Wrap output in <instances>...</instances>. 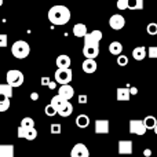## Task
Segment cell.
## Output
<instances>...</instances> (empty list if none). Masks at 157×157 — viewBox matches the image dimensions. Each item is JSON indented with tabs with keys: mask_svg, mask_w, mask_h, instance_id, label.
<instances>
[{
	"mask_svg": "<svg viewBox=\"0 0 157 157\" xmlns=\"http://www.w3.org/2000/svg\"><path fill=\"white\" fill-rule=\"evenodd\" d=\"M48 21L52 25H57V26L66 25L71 21V10L62 4L52 6L48 10Z\"/></svg>",
	"mask_w": 157,
	"mask_h": 157,
	"instance_id": "obj_1",
	"label": "cell"
},
{
	"mask_svg": "<svg viewBox=\"0 0 157 157\" xmlns=\"http://www.w3.org/2000/svg\"><path fill=\"white\" fill-rule=\"evenodd\" d=\"M30 47L25 40H17L15 43L11 46V54L17 58V59H24L29 55Z\"/></svg>",
	"mask_w": 157,
	"mask_h": 157,
	"instance_id": "obj_2",
	"label": "cell"
},
{
	"mask_svg": "<svg viewBox=\"0 0 157 157\" xmlns=\"http://www.w3.org/2000/svg\"><path fill=\"white\" fill-rule=\"evenodd\" d=\"M24 80H25V76L21 71H17V69H11V71L7 72L6 75V81L7 84H10L11 87H21L24 84Z\"/></svg>",
	"mask_w": 157,
	"mask_h": 157,
	"instance_id": "obj_3",
	"label": "cell"
},
{
	"mask_svg": "<svg viewBox=\"0 0 157 157\" xmlns=\"http://www.w3.org/2000/svg\"><path fill=\"white\" fill-rule=\"evenodd\" d=\"M55 81H57V84H71L72 78H73V73H72L71 68L68 69H57L55 71Z\"/></svg>",
	"mask_w": 157,
	"mask_h": 157,
	"instance_id": "obj_4",
	"label": "cell"
},
{
	"mask_svg": "<svg viewBox=\"0 0 157 157\" xmlns=\"http://www.w3.org/2000/svg\"><path fill=\"white\" fill-rule=\"evenodd\" d=\"M146 127H145L144 124V120L141 119H132L130 120V132L134 134V135H145V132H146Z\"/></svg>",
	"mask_w": 157,
	"mask_h": 157,
	"instance_id": "obj_5",
	"label": "cell"
},
{
	"mask_svg": "<svg viewBox=\"0 0 157 157\" xmlns=\"http://www.w3.org/2000/svg\"><path fill=\"white\" fill-rule=\"evenodd\" d=\"M117 150H119V155H123V156L132 155V152H134V144H132V141H130V139H121V141H119Z\"/></svg>",
	"mask_w": 157,
	"mask_h": 157,
	"instance_id": "obj_6",
	"label": "cell"
},
{
	"mask_svg": "<svg viewBox=\"0 0 157 157\" xmlns=\"http://www.w3.org/2000/svg\"><path fill=\"white\" fill-rule=\"evenodd\" d=\"M125 25V19L121 14H113L109 18V26L113 30H121Z\"/></svg>",
	"mask_w": 157,
	"mask_h": 157,
	"instance_id": "obj_7",
	"label": "cell"
},
{
	"mask_svg": "<svg viewBox=\"0 0 157 157\" xmlns=\"http://www.w3.org/2000/svg\"><path fill=\"white\" fill-rule=\"evenodd\" d=\"M83 55L88 59H95L99 55V44H84Z\"/></svg>",
	"mask_w": 157,
	"mask_h": 157,
	"instance_id": "obj_8",
	"label": "cell"
},
{
	"mask_svg": "<svg viewBox=\"0 0 157 157\" xmlns=\"http://www.w3.org/2000/svg\"><path fill=\"white\" fill-rule=\"evenodd\" d=\"M84 44H99V41L102 40V32L101 30H92L88 32L84 36Z\"/></svg>",
	"mask_w": 157,
	"mask_h": 157,
	"instance_id": "obj_9",
	"label": "cell"
},
{
	"mask_svg": "<svg viewBox=\"0 0 157 157\" xmlns=\"http://www.w3.org/2000/svg\"><path fill=\"white\" fill-rule=\"evenodd\" d=\"M58 95L62 97L65 101H71L75 97V88L71 84H62L59 87V90H58Z\"/></svg>",
	"mask_w": 157,
	"mask_h": 157,
	"instance_id": "obj_10",
	"label": "cell"
},
{
	"mask_svg": "<svg viewBox=\"0 0 157 157\" xmlns=\"http://www.w3.org/2000/svg\"><path fill=\"white\" fill-rule=\"evenodd\" d=\"M71 157H90V152L84 144H76L71 150Z\"/></svg>",
	"mask_w": 157,
	"mask_h": 157,
	"instance_id": "obj_11",
	"label": "cell"
},
{
	"mask_svg": "<svg viewBox=\"0 0 157 157\" xmlns=\"http://www.w3.org/2000/svg\"><path fill=\"white\" fill-rule=\"evenodd\" d=\"M95 127V132L97 134H109V130H110V123L106 119H99L95 120L94 123Z\"/></svg>",
	"mask_w": 157,
	"mask_h": 157,
	"instance_id": "obj_12",
	"label": "cell"
},
{
	"mask_svg": "<svg viewBox=\"0 0 157 157\" xmlns=\"http://www.w3.org/2000/svg\"><path fill=\"white\" fill-rule=\"evenodd\" d=\"M81 68H83V71L86 72V73L91 75V73H95V72H97L98 63L95 59H88V58H86L84 62L81 63Z\"/></svg>",
	"mask_w": 157,
	"mask_h": 157,
	"instance_id": "obj_13",
	"label": "cell"
},
{
	"mask_svg": "<svg viewBox=\"0 0 157 157\" xmlns=\"http://www.w3.org/2000/svg\"><path fill=\"white\" fill-rule=\"evenodd\" d=\"M55 63H57V68L58 69H68L71 68V57L66 54H62V55H58L57 57V61H55Z\"/></svg>",
	"mask_w": 157,
	"mask_h": 157,
	"instance_id": "obj_14",
	"label": "cell"
},
{
	"mask_svg": "<svg viewBox=\"0 0 157 157\" xmlns=\"http://www.w3.org/2000/svg\"><path fill=\"white\" fill-rule=\"evenodd\" d=\"M14 156H15L14 145H8V144L0 145V157H14Z\"/></svg>",
	"mask_w": 157,
	"mask_h": 157,
	"instance_id": "obj_15",
	"label": "cell"
},
{
	"mask_svg": "<svg viewBox=\"0 0 157 157\" xmlns=\"http://www.w3.org/2000/svg\"><path fill=\"white\" fill-rule=\"evenodd\" d=\"M116 97H117V101H130L131 98L130 88L128 87H119L116 91Z\"/></svg>",
	"mask_w": 157,
	"mask_h": 157,
	"instance_id": "obj_16",
	"label": "cell"
},
{
	"mask_svg": "<svg viewBox=\"0 0 157 157\" xmlns=\"http://www.w3.org/2000/svg\"><path fill=\"white\" fill-rule=\"evenodd\" d=\"M57 113L62 117H69L72 113H73V105L68 101V102H65V105H62L59 109H58Z\"/></svg>",
	"mask_w": 157,
	"mask_h": 157,
	"instance_id": "obj_17",
	"label": "cell"
},
{
	"mask_svg": "<svg viewBox=\"0 0 157 157\" xmlns=\"http://www.w3.org/2000/svg\"><path fill=\"white\" fill-rule=\"evenodd\" d=\"M146 55H147L146 48H145V47H142V46L135 47V48L132 50V58L135 61H144L145 58H146Z\"/></svg>",
	"mask_w": 157,
	"mask_h": 157,
	"instance_id": "obj_18",
	"label": "cell"
},
{
	"mask_svg": "<svg viewBox=\"0 0 157 157\" xmlns=\"http://www.w3.org/2000/svg\"><path fill=\"white\" fill-rule=\"evenodd\" d=\"M87 33H88V30H87V26L84 24H76L73 26V35L76 37H84Z\"/></svg>",
	"mask_w": 157,
	"mask_h": 157,
	"instance_id": "obj_19",
	"label": "cell"
},
{
	"mask_svg": "<svg viewBox=\"0 0 157 157\" xmlns=\"http://www.w3.org/2000/svg\"><path fill=\"white\" fill-rule=\"evenodd\" d=\"M109 52L112 55H120L123 52V46L120 41H112L109 44Z\"/></svg>",
	"mask_w": 157,
	"mask_h": 157,
	"instance_id": "obj_20",
	"label": "cell"
},
{
	"mask_svg": "<svg viewBox=\"0 0 157 157\" xmlns=\"http://www.w3.org/2000/svg\"><path fill=\"white\" fill-rule=\"evenodd\" d=\"M76 125L78 128H87L90 125V117L87 114H78L76 117Z\"/></svg>",
	"mask_w": 157,
	"mask_h": 157,
	"instance_id": "obj_21",
	"label": "cell"
},
{
	"mask_svg": "<svg viewBox=\"0 0 157 157\" xmlns=\"http://www.w3.org/2000/svg\"><path fill=\"white\" fill-rule=\"evenodd\" d=\"M13 88L14 87H11L10 84H7V83H3V84H0V92H2L3 95H6L7 98H13Z\"/></svg>",
	"mask_w": 157,
	"mask_h": 157,
	"instance_id": "obj_22",
	"label": "cell"
},
{
	"mask_svg": "<svg viewBox=\"0 0 157 157\" xmlns=\"http://www.w3.org/2000/svg\"><path fill=\"white\" fill-rule=\"evenodd\" d=\"M127 6L130 10H142L144 0H127Z\"/></svg>",
	"mask_w": 157,
	"mask_h": 157,
	"instance_id": "obj_23",
	"label": "cell"
},
{
	"mask_svg": "<svg viewBox=\"0 0 157 157\" xmlns=\"http://www.w3.org/2000/svg\"><path fill=\"white\" fill-rule=\"evenodd\" d=\"M8 108H10V98L0 92V112H7Z\"/></svg>",
	"mask_w": 157,
	"mask_h": 157,
	"instance_id": "obj_24",
	"label": "cell"
},
{
	"mask_svg": "<svg viewBox=\"0 0 157 157\" xmlns=\"http://www.w3.org/2000/svg\"><path fill=\"white\" fill-rule=\"evenodd\" d=\"M65 102H68V101H65L62 97H59L58 94L55 95V97H52V98H51V105L54 106L55 109H57V112H58V109H59L61 106L65 105Z\"/></svg>",
	"mask_w": 157,
	"mask_h": 157,
	"instance_id": "obj_25",
	"label": "cell"
},
{
	"mask_svg": "<svg viewBox=\"0 0 157 157\" xmlns=\"http://www.w3.org/2000/svg\"><path fill=\"white\" fill-rule=\"evenodd\" d=\"M144 124H145V127H146V130H153L155 125L157 124V120L155 116H146L144 119Z\"/></svg>",
	"mask_w": 157,
	"mask_h": 157,
	"instance_id": "obj_26",
	"label": "cell"
},
{
	"mask_svg": "<svg viewBox=\"0 0 157 157\" xmlns=\"http://www.w3.org/2000/svg\"><path fill=\"white\" fill-rule=\"evenodd\" d=\"M36 136H37V130L35 127L32 128H26V134H25V138L26 141H35Z\"/></svg>",
	"mask_w": 157,
	"mask_h": 157,
	"instance_id": "obj_27",
	"label": "cell"
},
{
	"mask_svg": "<svg viewBox=\"0 0 157 157\" xmlns=\"http://www.w3.org/2000/svg\"><path fill=\"white\" fill-rule=\"evenodd\" d=\"M21 125L25 128H32V127H35V120L32 117H24L21 121Z\"/></svg>",
	"mask_w": 157,
	"mask_h": 157,
	"instance_id": "obj_28",
	"label": "cell"
},
{
	"mask_svg": "<svg viewBox=\"0 0 157 157\" xmlns=\"http://www.w3.org/2000/svg\"><path fill=\"white\" fill-rule=\"evenodd\" d=\"M146 32L149 33L150 36H156L157 35V24L156 22H150V24H147Z\"/></svg>",
	"mask_w": 157,
	"mask_h": 157,
	"instance_id": "obj_29",
	"label": "cell"
},
{
	"mask_svg": "<svg viewBox=\"0 0 157 157\" xmlns=\"http://www.w3.org/2000/svg\"><path fill=\"white\" fill-rule=\"evenodd\" d=\"M117 65H119V66L128 65V57H127V55H123V54L117 55Z\"/></svg>",
	"mask_w": 157,
	"mask_h": 157,
	"instance_id": "obj_30",
	"label": "cell"
},
{
	"mask_svg": "<svg viewBox=\"0 0 157 157\" xmlns=\"http://www.w3.org/2000/svg\"><path fill=\"white\" fill-rule=\"evenodd\" d=\"M44 112H46V114L47 116H50V117H52V116H55V114H58L57 113V109L54 108V106L50 103V105H47L46 108H44Z\"/></svg>",
	"mask_w": 157,
	"mask_h": 157,
	"instance_id": "obj_31",
	"label": "cell"
},
{
	"mask_svg": "<svg viewBox=\"0 0 157 157\" xmlns=\"http://www.w3.org/2000/svg\"><path fill=\"white\" fill-rule=\"evenodd\" d=\"M147 57L152 58V59H157V46H152L147 48Z\"/></svg>",
	"mask_w": 157,
	"mask_h": 157,
	"instance_id": "obj_32",
	"label": "cell"
},
{
	"mask_svg": "<svg viewBox=\"0 0 157 157\" xmlns=\"http://www.w3.org/2000/svg\"><path fill=\"white\" fill-rule=\"evenodd\" d=\"M50 131H51V134L57 135V134L62 132V127H61V124H58V123H54V124H51V127H50Z\"/></svg>",
	"mask_w": 157,
	"mask_h": 157,
	"instance_id": "obj_33",
	"label": "cell"
},
{
	"mask_svg": "<svg viewBox=\"0 0 157 157\" xmlns=\"http://www.w3.org/2000/svg\"><path fill=\"white\" fill-rule=\"evenodd\" d=\"M7 44H8L7 35H4V33H0V48H4V47H7Z\"/></svg>",
	"mask_w": 157,
	"mask_h": 157,
	"instance_id": "obj_34",
	"label": "cell"
},
{
	"mask_svg": "<svg viewBox=\"0 0 157 157\" xmlns=\"http://www.w3.org/2000/svg\"><path fill=\"white\" fill-rule=\"evenodd\" d=\"M117 8L119 10H127L128 6H127V0H117Z\"/></svg>",
	"mask_w": 157,
	"mask_h": 157,
	"instance_id": "obj_35",
	"label": "cell"
},
{
	"mask_svg": "<svg viewBox=\"0 0 157 157\" xmlns=\"http://www.w3.org/2000/svg\"><path fill=\"white\" fill-rule=\"evenodd\" d=\"M87 101H88V97L87 95H78V103H87Z\"/></svg>",
	"mask_w": 157,
	"mask_h": 157,
	"instance_id": "obj_36",
	"label": "cell"
},
{
	"mask_svg": "<svg viewBox=\"0 0 157 157\" xmlns=\"http://www.w3.org/2000/svg\"><path fill=\"white\" fill-rule=\"evenodd\" d=\"M50 77H47V76H44V77H41V86H48V83H50Z\"/></svg>",
	"mask_w": 157,
	"mask_h": 157,
	"instance_id": "obj_37",
	"label": "cell"
},
{
	"mask_svg": "<svg viewBox=\"0 0 157 157\" xmlns=\"http://www.w3.org/2000/svg\"><path fill=\"white\" fill-rule=\"evenodd\" d=\"M128 88H130V94L131 95H136V94H138V88H136V87H128Z\"/></svg>",
	"mask_w": 157,
	"mask_h": 157,
	"instance_id": "obj_38",
	"label": "cell"
},
{
	"mask_svg": "<svg viewBox=\"0 0 157 157\" xmlns=\"http://www.w3.org/2000/svg\"><path fill=\"white\" fill-rule=\"evenodd\" d=\"M48 88L50 90H55V88H57V81H50V83H48Z\"/></svg>",
	"mask_w": 157,
	"mask_h": 157,
	"instance_id": "obj_39",
	"label": "cell"
},
{
	"mask_svg": "<svg viewBox=\"0 0 157 157\" xmlns=\"http://www.w3.org/2000/svg\"><path fill=\"white\" fill-rule=\"evenodd\" d=\"M30 99H32V101H37L39 99V94H37V92H32V94H30Z\"/></svg>",
	"mask_w": 157,
	"mask_h": 157,
	"instance_id": "obj_40",
	"label": "cell"
},
{
	"mask_svg": "<svg viewBox=\"0 0 157 157\" xmlns=\"http://www.w3.org/2000/svg\"><path fill=\"white\" fill-rule=\"evenodd\" d=\"M144 156L145 157H150V156H152V150H150V149H145L144 150Z\"/></svg>",
	"mask_w": 157,
	"mask_h": 157,
	"instance_id": "obj_41",
	"label": "cell"
},
{
	"mask_svg": "<svg viewBox=\"0 0 157 157\" xmlns=\"http://www.w3.org/2000/svg\"><path fill=\"white\" fill-rule=\"evenodd\" d=\"M153 131H155V134H156V135H157V124L155 125V128H153Z\"/></svg>",
	"mask_w": 157,
	"mask_h": 157,
	"instance_id": "obj_42",
	"label": "cell"
},
{
	"mask_svg": "<svg viewBox=\"0 0 157 157\" xmlns=\"http://www.w3.org/2000/svg\"><path fill=\"white\" fill-rule=\"evenodd\" d=\"M2 6H3V0H0V7H2Z\"/></svg>",
	"mask_w": 157,
	"mask_h": 157,
	"instance_id": "obj_43",
	"label": "cell"
},
{
	"mask_svg": "<svg viewBox=\"0 0 157 157\" xmlns=\"http://www.w3.org/2000/svg\"><path fill=\"white\" fill-rule=\"evenodd\" d=\"M0 50H2V48H0Z\"/></svg>",
	"mask_w": 157,
	"mask_h": 157,
	"instance_id": "obj_44",
	"label": "cell"
}]
</instances>
